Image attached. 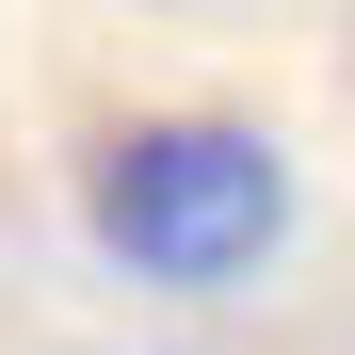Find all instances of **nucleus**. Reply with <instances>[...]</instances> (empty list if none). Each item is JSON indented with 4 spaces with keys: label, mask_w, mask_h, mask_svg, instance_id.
I'll return each mask as SVG.
<instances>
[{
    "label": "nucleus",
    "mask_w": 355,
    "mask_h": 355,
    "mask_svg": "<svg viewBox=\"0 0 355 355\" xmlns=\"http://www.w3.org/2000/svg\"><path fill=\"white\" fill-rule=\"evenodd\" d=\"M81 226L113 275L146 291H243L291 243V162L243 130V113H130L81 162Z\"/></svg>",
    "instance_id": "f257e3e1"
}]
</instances>
